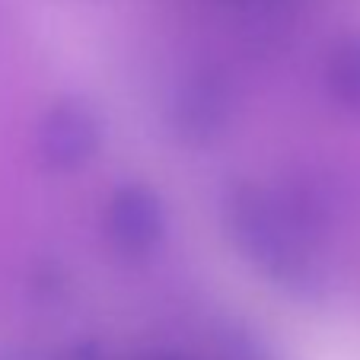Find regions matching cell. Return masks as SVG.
Instances as JSON below:
<instances>
[{
    "mask_svg": "<svg viewBox=\"0 0 360 360\" xmlns=\"http://www.w3.org/2000/svg\"><path fill=\"white\" fill-rule=\"evenodd\" d=\"M230 236L252 265L284 287H309L313 259L293 217L262 188H236L226 204Z\"/></svg>",
    "mask_w": 360,
    "mask_h": 360,
    "instance_id": "1",
    "label": "cell"
},
{
    "mask_svg": "<svg viewBox=\"0 0 360 360\" xmlns=\"http://www.w3.org/2000/svg\"><path fill=\"white\" fill-rule=\"evenodd\" d=\"M102 131L89 105L83 102H58L41 122L39 147L55 169H77L89 163L99 150Z\"/></svg>",
    "mask_w": 360,
    "mask_h": 360,
    "instance_id": "2",
    "label": "cell"
},
{
    "mask_svg": "<svg viewBox=\"0 0 360 360\" xmlns=\"http://www.w3.org/2000/svg\"><path fill=\"white\" fill-rule=\"evenodd\" d=\"M105 230L112 243L131 255H147L163 239L166 217L163 204L143 185H124L109 198L105 207Z\"/></svg>",
    "mask_w": 360,
    "mask_h": 360,
    "instance_id": "3",
    "label": "cell"
},
{
    "mask_svg": "<svg viewBox=\"0 0 360 360\" xmlns=\"http://www.w3.org/2000/svg\"><path fill=\"white\" fill-rule=\"evenodd\" d=\"M226 122V93L217 80H201L188 83L179 102V128L191 141H211Z\"/></svg>",
    "mask_w": 360,
    "mask_h": 360,
    "instance_id": "4",
    "label": "cell"
},
{
    "mask_svg": "<svg viewBox=\"0 0 360 360\" xmlns=\"http://www.w3.org/2000/svg\"><path fill=\"white\" fill-rule=\"evenodd\" d=\"M326 83L338 105L360 115V32H347L328 51Z\"/></svg>",
    "mask_w": 360,
    "mask_h": 360,
    "instance_id": "5",
    "label": "cell"
},
{
    "mask_svg": "<svg viewBox=\"0 0 360 360\" xmlns=\"http://www.w3.org/2000/svg\"><path fill=\"white\" fill-rule=\"evenodd\" d=\"M0 360H26V357H10V354H7V357H4V354H0Z\"/></svg>",
    "mask_w": 360,
    "mask_h": 360,
    "instance_id": "6",
    "label": "cell"
}]
</instances>
